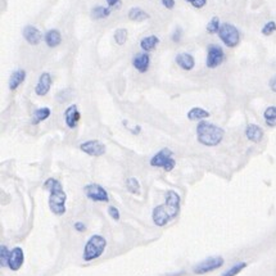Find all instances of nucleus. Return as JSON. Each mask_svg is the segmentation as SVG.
I'll list each match as a JSON object with an SVG mask.
<instances>
[{
    "label": "nucleus",
    "mask_w": 276,
    "mask_h": 276,
    "mask_svg": "<svg viewBox=\"0 0 276 276\" xmlns=\"http://www.w3.org/2000/svg\"><path fill=\"white\" fill-rule=\"evenodd\" d=\"M264 135V130H262V128H260L258 125L249 124L246 128L247 139H248L249 141H252V143H260V141H262Z\"/></svg>",
    "instance_id": "dca6fc26"
},
{
    "label": "nucleus",
    "mask_w": 276,
    "mask_h": 276,
    "mask_svg": "<svg viewBox=\"0 0 276 276\" xmlns=\"http://www.w3.org/2000/svg\"><path fill=\"white\" fill-rule=\"evenodd\" d=\"M149 64H150V57L148 53H139L133 59L134 68L140 73H145L149 70Z\"/></svg>",
    "instance_id": "2eb2a0df"
},
{
    "label": "nucleus",
    "mask_w": 276,
    "mask_h": 276,
    "mask_svg": "<svg viewBox=\"0 0 276 276\" xmlns=\"http://www.w3.org/2000/svg\"><path fill=\"white\" fill-rule=\"evenodd\" d=\"M275 31H276V22L269 21L264 24L261 32L262 35H265V36H270V35H273V33L275 32Z\"/></svg>",
    "instance_id": "7c9ffc66"
},
{
    "label": "nucleus",
    "mask_w": 276,
    "mask_h": 276,
    "mask_svg": "<svg viewBox=\"0 0 276 276\" xmlns=\"http://www.w3.org/2000/svg\"><path fill=\"white\" fill-rule=\"evenodd\" d=\"M110 14H111V9L110 8H107V6L97 5L93 8V10H91V17H93L94 19L107 18Z\"/></svg>",
    "instance_id": "393cba45"
},
{
    "label": "nucleus",
    "mask_w": 276,
    "mask_h": 276,
    "mask_svg": "<svg viewBox=\"0 0 276 276\" xmlns=\"http://www.w3.org/2000/svg\"><path fill=\"white\" fill-rule=\"evenodd\" d=\"M108 213H110V216L115 220V221H119L120 220V211L119 208H116L115 206L108 207Z\"/></svg>",
    "instance_id": "473e14b6"
},
{
    "label": "nucleus",
    "mask_w": 276,
    "mask_h": 276,
    "mask_svg": "<svg viewBox=\"0 0 276 276\" xmlns=\"http://www.w3.org/2000/svg\"><path fill=\"white\" fill-rule=\"evenodd\" d=\"M219 37L228 48H235L240 43V32L234 24L222 23L219 31Z\"/></svg>",
    "instance_id": "423d86ee"
},
{
    "label": "nucleus",
    "mask_w": 276,
    "mask_h": 276,
    "mask_svg": "<svg viewBox=\"0 0 276 276\" xmlns=\"http://www.w3.org/2000/svg\"><path fill=\"white\" fill-rule=\"evenodd\" d=\"M159 44V37L155 36V35H150V36H146L144 39H141L140 41V48L143 49L144 52H152L157 48V45Z\"/></svg>",
    "instance_id": "412c9836"
},
{
    "label": "nucleus",
    "mask_w": 276,
    "mask_h": 276,
    "mask_svg": "<svg viewBox=\"0 0 276 276\" xmlns=\"http://www.w3.org/2000/svg\"><path fill=\"white\" fill-rule=\"evenodd\" d=\"M164 204H159L153 210L152 217L154 225L162 228L166 226L171 220H173L180 212V202L181 198L175 190L166 191L164 195Z\"/></svg>",
    "instance_id": "f257e3e1"
},
{
    "label": "nucleus",
    "mask_w": 276,
    "mask_h": 276,
    "mask_svg": "<svg viewBox=\"0 0 276 276\" xmlns=\"http://www.w3.org/2000/svg\"><path fill=\"white\" fill-rule=\"evenodd\" d=\"M26 80V71L24 70H15L14 72L10 75L9 82H8V86H9V90L14 91L19 88V86L23 84V81Z\"/></svg>",
    "instance_id": "a211bd4d"
},
{
    "label": "nucleus",
    "mask_w": 276,
    "mask_h": 276,
    "mask_svg": "<svg viewBox=\"0 0 276 276\" xmlns=\"http://www.w3.org/2000/svg\"><path fill=\"white\" fill-rule=\"evenodd\" d=\"M161 1L167 9H172L173 6H175V0H161Z\"/></svg>",
    "instance_id": "c9c22d12"
},
{
    "label": "nucleus",
    "mask_w": 276,
    "mask_h": 276,
    "mask_svg": "<svg viewBox=\"0 0 276 276\" xmlns=\"http://www.w3.org/2000/svg\"><path fill=\"white\" fill-rule=\"evenodd\" d=\"M80 149L85 154L91 155V157H100V155L106 154L107 146L99 140H88L80 144Z\"/></svg>",
    "instance_id": "9d476101"
},
{
    "label": "nucleus",
    "mask_w": 276,
    "mask_h": 276,
    "mask_svg": "<svg viewBox=\"0 0 276 276\" xmlns=\"http://www.w3.org/2000/svg\"><path fill=\"white\" fill-rule=\"evenodd\" d=\"M52 75L49 72H44L41 73V76H40L39 81H37L36 86H35V93L39 97H45L46 94L49 93L50 88H52Z\"/></svg>",
    "instance_id": "f8f14e48"
},
{
    "label": "nucleus",
    "mask_w": 276,
    "mask_h": 276,
    "mask_svg": "<svg viewBox=\"0 0 276 276\" xmlns=\"http://www.w3.org/2000/svg\"><path fill=\"white\" fill-rule=\"evenodd\" d=\"M126 188H128V190L130 191L131 194H140V184L135 177H129L126 180Z\"/></svg>",
    "instance_id": "cd10ccee"
},
{
    "label": "nucleus",
    "mask_w": 276,
    "mask_h": 276,
    "mask_svg": "<svg viewBox=\"0 0 276 276\" xmlns=\"http://www.w3.org/2000/svg\"><path fill=\"white\" fill-rule=\"evenodd\" d=\"M106 248H107L106 238L95 234V235L90 237V239L86 242L85 248H84V255H82L84 261L85 262L94 261V260H97V258H99L100 256L103 255Z\"/></svg>",
    "instance_id": "20e7f679"
},
{
    "label": "nucleus",
    "mask_w": 276,
    "mask_h": 276,
    "mask_svg": "<svg viewBox=\"0 0 276 276\" xmlns=\"http://www.w3.org/2000/svg\"><path fill=\"white\" fill-rule=\"evenodd\" d=\"M24 261V255L23 249L21 247H15L10 251L9 255V261H8V267H9L12 271H18L22 267Z\"/></svg>",
    "instance_id": "ddd939ff"
},
{
    "label": "nucleus",
    "mask_w": 276,
    "mask_h": 276,
    "mask_svg": "<svg viewBox=\"0 0 276 276\" xmlns=\"http://www.w3.org/2000/svg\"><path fill=\"white\" fill-rule=\"evenodd\" d=\"M44 188L50 193V195H49V208H50V211L57 216L64 215L66 213L67 194L64 193L61 182L58 181L57 179L50 177L44 182Z\"/></svg>",
    "instance_id": "f03ea898"
},
{
    "label": "nucleus",
    "mask_w": 276,
    "mask_h": 276,
    "mask_svg": "<svg viewBox=\"0 0 276 276\" xmlns=\"http://www.w3.org/2000/svg\"><path fill=\"white\" fill-rule=\"evenodd\" d=\"M150 166L163 168L166 172L172 171L175 166H176V161L173 158L172 150H170L168 148H163L162 150L155 153L152 159H150Z\"/></svg>",
    "instance_id": "39448f33"
},
{
    "label": "nucleus",
    "mask_w": 276,
    "mask_h": 276,
    "mask_svg": "<svg viewBox=\"0 0 276 276\" xmlns=\"http://www.w3.org/2000/svg\"><path fill=\"white\" fill-rule=\"evenodd\" d=\"M175 62L184 71H191L195 66L194 57L189 54V53H180V54H177L176 58H175Z\"/></svg>",
    "instance_id": "f3484780"
},
{
    "label": "nucleus",
    "mask_w": 276,
    "mask_h": 276,
    "mask_svg": "<svg viewBox=\"0 0 276 276\" xmlns=\"http://www.w3.org/2000/svg\"><path fill=\"white\" fill-rule=\"evenodd\" d=\"M247 266H248L247 262H238V264L233 265L230 269H228V270L225 271V273L222 274V276H237L238 274L242 273Z\"/></svg>",
    "instance_id": "a878e982"
},
{
    "label": "nucleus",
    "mask_w": 276,
    "mask_h": 276,
    "mask_svg": "<svg viewBox=\"0 0 276 276\" xmlns=\"http://www.w3.org/2000/svg\"><path fill=\"white\" fill-rule=\"evenodd\" d=\"M128 15H129V19H131V21L134 22H143L150 18V15H149L145 10L141 9V8H138V6L131 8V9L129 10Z\"/></svg>",
    "instance_id": "4be33fe9"
},
{
    "label": "nucleus",
    "mask_w": 276,
    "mask_h": 276,
    "mask_svg": "<svg viewBox=\"0 0 276 276\" xmlns=\"http://www.w3.org/2000/svg\"><path fill=\"white\" fill-rule=\"evenodd\" d=\"M22 35H23V39L26 40L30 45H37V44L41 41V37H43L41 32H40L35 26H31V24H27V26L23 28Z\"/></svg>",
    "instance_id": "4468645a"
},
{
    "label": "nucleus",
    "mask_w": 276,
    "mask_h": 276,
    "mask_svg": "<svg viewBox=\"0 0 276 276\" xmlns=\"http://www.w3.org/2000/svg\"><path fill=\"white\" fill-rule=\"evenodd\" d=\"M224 258L220 257V256H213V257L206 258V260H203V261L199 262L198 265H195L194 269H193V273L197 274V275H204V274L219 270L220 267L224 266Z\"/></svg>",
    "instance_id": "0eeeda50"
},
{
    "label": "nucleus",
    "mask_w": 276,
    "mask_h": 276,
    "mask_svg": "<svg viewBox=\"0 0 276 276\" xmlns=\"http://www.w3.org/2000/svg\"><path fill=\"white\" fill-rule=\"evenodd\" d=\"M225 137L224 129L215 124L200 121L197 126V139L204 146H217Z\"/></svg>",
    "instance_id": "7ed1b4c3"
},
{
    "label": "nucleus",
    "mask_w": 276,
    "mask_h": 276,
    "mask_svg": "<svg viewBox=\"0 0 276 276\" xmlns=\"http://www.w3.org/2000/svg\"><path fill=\"white\" fill-rule=\"evenodd\" d=\"M185 1H188L190 5H193L194 8H197V9L203 8V6H206L207 4V0H185Z\"/></svg>",
    "instance_id": "2f4dec72"
},
{
    "label": "nucleus",
    "mask_w": 276,
    "mask_h": 276,
    "mask_svg": "<svg viewBox=\"0 0 276 276\" xmlns=\"http://www.w3.org/2000/svg\"><path fill=\"white\" fill-rule=\"evenodd\" d=\"M106 1H107V4H108V6H110V8L119 5V4H120V0H106Z\"/></svg>",
    "instance_id": "4c0bfd02"
},
{
    "label": "nucleus",
    "mask_w": 276,
    "mask_h": 276,
    "mask_svg": "<svg viewBox=\"0 0 276 276\" xmlns=\"http://www.w3.org/2000/svg\"><path fill=\"white\" fill-rule=\"evenodd\" d=\"M44 40H45L46 45H48L49 48H55V46H58L62 43V35L59 31L53 28V30H49L48 32L44 35Z\"/></svg>",
    "instance_id": "6ab92c4d"
},
{
    "label": "nucleus",
    "mask_w": 276,
    "mask_h": 276,
    "mask_svg": "<svg viewBox=\"0 0 276 276\" xmlns=\"http://www.w3.org/2000/svg\"><path fill=\"white\" fill-rule=\"evenodd\" d=\"M75 230L80 231V233H84V231H86V225L84 224V222H75Z\"/></svg>",
    "instance_id": "f704fd0d"
},
{
    "label": "nucleus",
    "mask_w": 276,
    "mask_h": 276,
    "mask_svg": "<svg viewBox=\"0 0 276 276\" xmlns=\"http://www.w3.org/2000/svg\"><path fill=\"white\" fill-rule=\"evenodd\" d=\"M264 120L269 128H276V106L267 107L264 112Z\"/></svg>",
    "instance_id": "b1692460"
},
{
    "label": "nucleus",
    "mask_w": 276,
    "mask_h": 276,
    "mask_svg": "<svg viewBox=\"0 0 276 276\" xmlns=\"http://www.w3.org/2000/svg\"><path fill=\"white\" fill-rule=\"evenodd\" d=\"M181 37H182V30L180 27H177L176 30L173 31L172 35H171V40H172L173 43H180Z\"/></svg>",
    "instance_id": "72a5a7b5"
},
{
    "label": "nucleus",
    "mask_w": 276,
    "mask_h": 276,
    "mask_svg": "<svg viewBox=\"0 0 276 276\" xmlns=\"http://www.w3.org/2000/svg\"><path fill=\"white\" fill-rule=\"evenodd\" d=\"M269 86H270L271 91H273V93H275V94H276V75L270 79V81H269Z\"/></svg>",
    "instance_id": "e433bc0d"
},
{
    "label": "nucleus",
    "mask_w": 276,
    "mask_h": 276,
    "mask_svg": "<svg viewBox=\"0 0 276 276\" xmlns=\"http://www.w3.org/2000/svg\"><path fill=\"white\" fill-rule=\"evenodd\" d=\"M220 28H221V23H220L219 17H212L211 21L207 23V32L213 35V33H219Z\"/></svg>",
    "instance_id": "c85d7f7f"
},
{
    "label": "nucleus",
    "mask_w": 276,
    "mask_h": 276,
    "mask_svg": "<svg viewBox=\"0 0 276 276\" xmlns=\"http://www.w3.org/2000/svg\"><path fill=\"white\" fill-rule=\"evenodd\" d=\"M50 113H52V111L48 107H43V108L36 110L32 115V125H39L40 122L45 121L46 119H49Z\"/></svg>",
    "instance_id": "5701e85b"
},
{
    "label": "nucleus",
    "mask_w": 276,
    "mask_h": 276,
    "mask_svg": "<svg viewBox=\"0 0 276 276\" xmlns=\"http://www.w3.org/2000/svg\"><path fill=\"white\" fill-rule=\"evenodd\" d=\"M115 41L117 43V45H125L126 44V41H128V37H129V32L126 28H117V30L115 31Z\"/></svg>",
    "instance_id": "bb28decb"
},
{
    "label": "nucleus",
    "mask_w": 276,
    "mask_h": 276,
    "mask_svg": "<svg viewBox=\"0 0 276 276\" xmlns=\"http://www.w3.org/2000/svg\"><path fill=\"white\" fill-rule=\"evenodd\" d=\"M210 117V112L203 108H200V107H194V108H191L190 111L188 112V119L190 121H204L206 119Z\"/></svg>",
    "instance_id": "aec40b11"
},
{
    "label": "nucleus",
    "mask_w": 276,
    "mask_h": 276,
    "mask_svg": "<svg viewBox=\"0 0 276 276\" xmlns=\"http://www.w3.org/2000/svg\"><path fill=\"white\" fill-rule=\"evenodd\" d=\"M81 120V113L76 104H71L66 111H64V121H66L67 128L76 129Z\"/></svg>",
    "instance_id": "9b49d317"
},
{
    "label": "nucleus",
    "mask_w": 276,
    "mask_h": 276,
    "mask_svg": "<svg viewBox=\"0 0 276 276\" xmlns=\"http://www.w3.org/2000/svg\"><path fill=\"white\" fill-rule=\"evenodd\" d=\"M9 255H10V251L8 249V247L4 246V244L0 247V264H1V267H8Z\"/></svg>",
    "instance_id": "c756f323"
},
{
    "label": "nucleus",
    "mask_w": 276,
    "mask_h": 276,
    "mask_svg": "<svg viewBox=\"0 0 276 276\" xmlns=\"http://www.w3.org/2000/svg\"><path fill=\"white\" fill-rule=\"evenodd\" d=\"M85 195L93 202H110V195L107 193L106 189L103 186H100L99 184H89L84 188Z\"/></svg>",
    "instance_id": "1a4fd4ad"
},
{
    "label": "nucleus",
    "mask_w": 276,
    "mask_h": 276,
    "mask_svg": "<svg viewBox=\"0 0 276 276\" xmlns=\"http://www.w3.org/2000/svg\"><path fill=\"white\" fill-rule=\"evenodd\" d=\"M225 61L224 49L217 44H211L207 48V59L206 66L211 70H215L219 66H221Z\"/></svg>",
    "instance_id": "6e6552de"
}]
</instances>
